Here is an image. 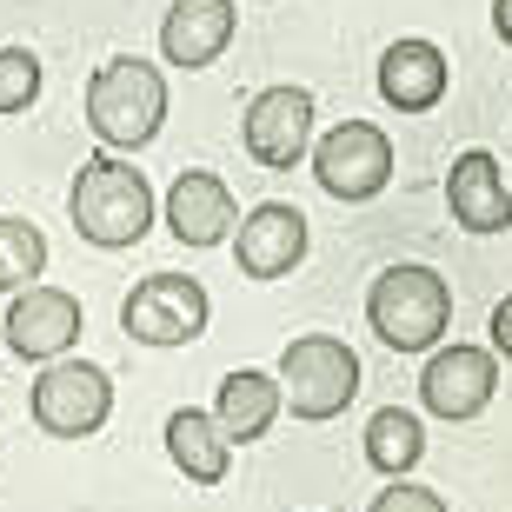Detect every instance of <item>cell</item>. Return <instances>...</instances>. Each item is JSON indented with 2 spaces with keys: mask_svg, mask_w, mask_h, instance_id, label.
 Segmentation results:
<instances>
[{
  "mask_svg": "<svg viewBox=\"0 0 512 512\" xmlns=\"http://www.w3.org/2000/svg\"><path fill=\"white\" fill-rule=\"evenodd\" d=\"M167 459L193 479V486H220L227 466H233V446H227V433L213 426V413L180 406V413H167Z\"/></svg>",
  "mask_w": 512,
  "mask_h": 512,
  "instance_id": "e0dca14e",
  "label": "cell"
},
{
  "mask_svg": "<svg viewBox=\"0 0 512 512\" xmlns=\"http://www.w3.org/2000/svg\"><path fill=\"white\" fill-rule=\"evenodd\" d=\"M240 34V7L233 0H173V14L160 20V54L167 67H213Z\"/></svg>",
  "mask_w": 512,
  "mask_h": 512,
  "instance_id": "7c38bea8",
  "label": "cell"
},
{
  "mask_svg": "<svg viewBox=\"0 0 512 512\" xmlns=\"http://www.w3.org/2000/svg\"><path fill=\"white\" fill-rule=\"evenodd\" d=\"M167 227H173L180 247H220V240L240 227V207H233L227 180L207 173V167H187L167 187Z\"/></svg>",
  "mask_w": 512,
  "mask_h": 512,
  "instance_id": "4fadbf2b",
  "label": "cell"
},
{
  "mask_svg": "<svg viewBox=\"0 0 512 512\" xmlns=\"http://www.w3.org/2000/svg\"><path fill=\"white\" fill-rule=\"evenodd\" d=\"M67 213H74V233L87 247H140L153 227V187L133 160L94 153V160H80L74 187H67Z\"/></svg>",
  "mask_w": 512,
  "mask_h": 512,
  "instance_id": "6da1fadb",
  "label": "cell"
},
{
  "mask_svg": "<svg viewBox=\"0 0 512 512\" xmlns=\"http://www.w3.org/2000/svg\"><path fill=\"white\" fill-rule=\"evenodd\" d=\"M499 393L493 346H439L419 373V406L439 419H479Z\"/></svg>",
  "mask_w": 512,
  "mask_h": 512,
  "instance_id": "9c48e42d",
  "label": "cell"
},
{
  "mask_svg": "<svg viewBox=\"0 0 512 512\" xmlns=\"http://www.w3.org/2000/svg\"><path fill=\"white\" fill-rule=\"evenodd\" d=\"M313 180H320L333 200L360 207V200H380L386 180H393V140H386L373 120H340L313 147Z\"/></svg>",
  "mask_w": 512,
  "mask_h": 512,
  "instance_id": "52a82bcc",
  "label": "cell"
},
{
  "mask_svg": "<svg viewBox=\"0 0 512 512\" xmlns=\"http://www.w3.org/2000/svg\"><path fill=\"white\" fill-rule=\"evenodd\" d=\"M366 320L393 353H433L453 326V286L433 266H386L366 293Z\"/></svg>",
  "mask_w": 512,
  "mask_h": 512,
  "instance_id": "3957f363",
  "label": "cell"
},
{
  "mask_svg": "<svg viewBox=\"0 0 512 512\" xmlns=\"http://www.w3.org/2000/svg\"><path fill=\"white\" fill-rule=\"evenodd\" d=\"M446 80H453V67H446V54H439L433 40H393L380 54V94L399 114L439 107V100H446Z\"/></svg>",
  "mask_w": 512,
  "mask_h": 512,
  "instance_id": "9a60e30c",
  "label": "cell"
},
{
  "mask_svg": "<svg viewBox=\"0 0 512 512\" xmlns=\"http://www.w3.org/2000/svg\"><path fill=\"white\" fill-rule=\"evenodd\" d=\"M240 140L273 173L300 167L306 153H313V94L306 87H266V94H253L247 114H240Z\"/></svg>",
  "mask_w": 512,
  "mask_h": 512,
  "instance_id": "ba28073f",
  "label": "cell"
},
{
  "mask_svg": "<svg viewBox=\"0 0 512 512\" xmlns=\"http://www.w3.org/2000/svg\"><path fill=\"white\" fill-rule=\"evenodd\" d=\"M207 320H213V300H207V286L187 280V273H147L127 293V306H120V326L140 346H187L207 333Z\"/></svg>",
  "mask_w": 512,
  "mask_h": 512,
  "instance_id": "8992f818",
  "label": "cell"
},
{
  "mask_svg": "<svg viewBox=\"0 0 512 512\" xmlns=\"http://www.w3.org/2000/svg\"><path fill=\"white\" fill-rule=\"evenodd\" d=\"M446 207H453V220L466 233H506L512 227V187H506V173H499V160L486 147H466L453 160V173H446Z\"/></svg>",
  "mask_w": 512,
  "mask_h": 512,
  "instance_id": "5bb4252c",
  "label": "cell"
},
{
  "mask_svg": "<svg viewBox=\"0 0 512 512\" xmlns=\"http://www.w3.org/2000/svg\"><path fill=\"white\" fill-rule=\"evenodd\" d=\"M493 360H512V293L493 306Z\"/></svg>",
  "mask_w": 512,
  "mask_h": 512,
  "instance_id": "7402d4cb",
  "label": "cell"
},
{
  "mask_svg": "<svg viewBox=\"0 0 512 512\" xmlns=\"http://www.w3.org/2000/svg\"><path fill=\"white\" fill-rule=\"evenodd\" d=\"M280 399L293 406V419H333L353 406V393H360V353L346 340H333V333H300V340H286L280 353Z\"/></svg>",
  "mask_w": 512,
  "mask_h": 512,
  "instance_id": "277c9868",
  "label": "cell"
},
{
  "mask_svg": "<svg viewBox=\"0 0 512 512\" xmlns=\"http://www.w3.org/2000/svg\"><path fill=\"white\" fill-rule=\"evenodd\" d=\"M167 120V74L140 54L100 60L87 80V127L107 153H140Z\"/></svg>",
  "mask_w": 512,
  "mask_h": 512,
  "instance_id": "7a4b0ae2",
  "label": "cell"
},
{
  "mask_svg": "<svg viewBox=\"0 0 512 512\" xmlns=\"http://www.w3.org/2000/svg\"><path fill=\"white\" fill-rule=\"evenodd\" d=\"M233 260L247 280H286L306 260V213L286 200H260V207L233 227Z\"/></svg>",
  "mask_w": 512,
  "mask_h": 512,
  "instance_id": "8fae6325",
  "label": "cell"
},
{
  "mask_svg": "<svg viewBox=\"0 0 512 512\" xmlns=\"http://www.w3.org/2000/svg\"><path fill=\"white\" fill-rule=\"evenodd\" d=\"M280 380L273 373H253V366H240V373H227L220 380V393H213V426L227 433V446H253V439L273 433V419H280Z\"/></svg>",
  "mask_w": 512,
  "mask_h": 512,
  "instance_id": "2e32d148",
  "label": "cell"
},
{
  "mask_svg": "<svg viewBox=\"0 0 512 512\" xmlns=\"http://www.w3.org/2000/svg\"><path fill=\"white\" fill-rule=\"evenodd\" d=\"M366 512H453L446 499L433 493V486H413V479H393L386 493H373V506Z\"/></svg>",
  "mask_w": 512,
  "mask_h": 512,
  "instance_id": "44dd1931",
  "label": "cell"
},
{
  "mask_svg": "<svg viewBox=\"0 0 512 512\" xmlns=\"http://www.w3.org/2000/svg\"><path fill=\"white\" fill-rule=\"evenodd\" d=\"M493 27H499V40L512 47V0H493Z\"/></svg>",
  "mask_w": 512,
  "mask_h": 512,
  "instance_id": "603a6c76",
  "label": "cell"
},
{
  "mask_svg": "<svg viewBox=\"0 0 512 512\" xmlns=\"http://www.w3.org/2000/svg\"><path fill=\"white\" fill-rule=\"evenodd\" d=\"M40 100V54L34 47H0V120L27 114Z\"/></svg>",
  "mask_w": 512,
  "mask_h": 512,
  "instance_id": "ffe728a7",
  "label": "cell"
},
{
  "mask_svg": "<svg viewBox=\"0 0 512 512\" xmlns=\"http://www.w3.org/2000/svg\"><path fill=\"white\" fill-rule=\"evenodd\" d=\"M27 413L47 439H87L114 413V380L94 360H54L27 393Z\"/></svg>",
  "mask_w": 512,
  "mask_h": 512,
  "instance_id": "5b68a950",
  "label": "cell"
},
{
  "mask_svg": "<svg viewBox=\"0 0 512 512\" xmlns=\"http://www.w3.org/2000/svg\"><path fill=\"white\" fill-rule=\"evenodd\" d=\"M0 333H7V346H14L20 360L54 366V360H67V346L80 340V300L60 293V286H27V293H14Z\"/></svg>",
  "mask_w": 512,
  "mask_h": 512,
  "instance_id": "30bf717a",
  "label": "cell"
},
{
  "mask_svg": "<svg viewBox=\"0 0 512 512\" xmlns=\"http://www.w3.org/2000/svg\"><path fill=\"white\" fill-rule=\"evenodd\" d=\"M366 459H373V473L386 479H406L426 459V426H419V413H406V406H386V413L366 419Z\"/></svg>",
  "mask_w": 512,
  "mask_h": 512,
  "instance_id": "ac0fdd59",
  "label": "cell"
},
{
  "mask_svg": "<svg viewBox=\"0 0 512 512\" xmlns=\"http://www.w3.org/2000/svg\"><path fill=\"white\" fill-rule=\"evenodd\" d=\"M47 273V233L20 213H0V293H27Z\"/></svg>",
  "mask_w": 512,
  "mask_h": 512,
  "instance_id": "d6986e66",
  "label": "cell"
}]
</instances>
